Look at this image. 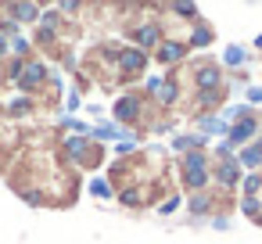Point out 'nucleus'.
Wrapping results in <instances>:
<instances>
[{
    "mask_svg": "<svg viewBox=\"0 0 262 244\" xmlns=\"http://www.w3.org/2000/svg\"><path fill=\"white\" fill-rule=\"evenodd\" d=\"M61 154L72 158V165H83V169H97L104 162V151L94 137H69L61 140Z\"/></svg>",
    "mask_w": 262,
    "mask_h": 244,
    "instance_id": "1",
    "label": "nucleus"
},
{
    "mask_svg": "<svg viewBox=\"0 0 262 244\" xmlns=\"http://www.w3.org/2000/svg\"><path fill=\"white\" fill-rule=\"evenodd\" d=\"M258 126H262L258 112H251V108H248V112H244V115H237V122L226 129V133H230V144H248V140L255 137V129H258Z\"/></svg>",
    "mask_w": 262,
    "mask_h": 244,
    "instance_id": "2",
    "label": "nucleus"
},
{
    "mask_svg": "<svg viewBox=\"0 0 262 244\" xmlns=\"http://www.w3.org/2000/svg\"><path fill=\"white\" fill-rule=\"evenodd\" d=\"M237 162H244V165H258V162H262V140H258L255 147L241 151V158H237Z\"/></svg>",
    "mask_w": 262,
    "mask_h": 244,
    "instance_id": "4",
    "label": "nucleus"
},
{
    "mask_svg": "<svg viewBox=\"0 0 262 244\" xmlns=\"http://www.w3.org/2000/svg\"><path fill=\"white\" fill-rule=\"evenodd\" d=\"M4 11L8 15H18V22H36L40 18V8L36 4H8Z\"/></svg>",
    "mask_w": 262,
    "mask_h": 244,
    "instance_id": "3",
    "label": "nucleus"
}]
</instances>
